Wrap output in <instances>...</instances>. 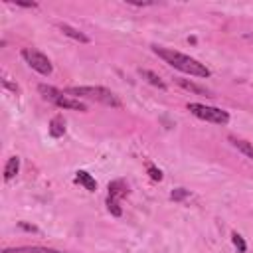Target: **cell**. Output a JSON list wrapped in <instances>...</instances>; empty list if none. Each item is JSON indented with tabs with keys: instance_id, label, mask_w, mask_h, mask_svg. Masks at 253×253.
<instances>
[{
	"instance_id": "ba28073f",
	"label": "cell",
	"mask_w": 253,
	"mask_h": 253,
	"mask_svg": "<svg viewBox=\"0 0 253 253\" xmlns=\"http://www.w3.org/2000/svg\"><path fill=\"white\" fill-rule=\"evenodd\" d=\"M128 194V186L123 182V180H115L109 184V198H115V200H121Z\"/></svg>"
},
{
	"instance_id": "8992f818",
	"label": "cell",
	"mask_w": 253,
	"mask_h": 253,
	"mask_svg": "<svg viewBox=\"0 0 253 253\" xmlns=\"http://www.w3.org/2000/svg\"><path fill=\"white\" fill-rule=\"evenodd\" d=\"M2 253H65V251H57V249H51V247H38V245H32V247H12V249H4Z\"/></svg>"
},
{
	"instance_id": "9c48e42d",
	"label": "cell",
	"mask_w": 253,
	"mask_h": 253,
	"mask_svg": "<svg viewBox=\"0 0 253 253\" xmlns=\"http://www.w3.org/2000/svg\"><path fill=\"white\" fill-rule=\"evenodd\" d=\"M63 132H65V119L61 115H55L49 121V134L53 138H59V136H63Z\"/></svg>"
},
{
	"instance_id": "e0dca14e",
	"label": "cell",
	"mask_w": 253,
	"mask_h": 253,
	"mask_svg": "<svg viewBox=\"0 0 253 253\" xmlns=\"http://www.w3.org/2000/svg\"><path fill=\"white\" fill-rule=\"evenodd\" d=\"M231 241H233V245H235V247H237V249H239L241 253H243V251L247 249V243L243 241V237H241L239 233H233V235H231Z\"/></svg>"
},
{
	"instance_id": "8fae6325",
	"label": "cell",
	"mask_w": 253,
	"mask_h": 253,
	"mask_svg": "<svg viewBox=\"0 0 253 253\" xmlns=\"http://www.w3.org/2000/svg\"><path fill=\"white\" fill-rule=\"evenodd\" d=\"M229 142H231L239 152H243L247 158L253 160V144H251V142H247V140H243V138H235V136H229Z\"/></svg>"
},
{
	"instance_id": "7a4b0ae2",
	"label": "cell",
	"mask_w": 253,
	"mask_h": 253,
	"mask_svg": "<svg viewBox=\"0 0 253 253\" xmlns=\"http://www.w3.org/2000/svg\"><path fill=\"white\" fill-rule=\"evenodd\" d=\"M65 93L69 97H89V99H95L107 107H115V109H121L123 107V101L111 91V89H105V87H93V85H85V87H67Z\"/></svg>"
},
{
	"instance_id": "5bb4252c",
	"label": "cell",
	"mask_w": 253,
	"mask_h": 253,
	"mask_svg": "<svg viewBox=\"0 0 253 253\" xmlns=\"http://www.w3.org/2000/svg\"><path fill=\"white\" fill-rule=\"evenodd\" d=\"M138 73L142 75V79H146L150 85H154V87H158V89H166V83L156 75V73H152V71H148V69H138Z\"/></svg>"
},
{
	"instance_id": "4fadbf2b",
	"label": "cell",
	"mask_w": 253,
	"mask_h": 253,
	"mask_svg": "<svg viewBox=\"0 0 253 253\" xmlns=\"http://www.w3.org/2000/svg\"><path fill=\"white\" fill-rule=\"evenodd\" d=\"M18 170H20V158H18V156L8 158L6 168H4V180H12V178L18 174Z\"/></svg>"
},
{
	"instance_id": "9a60e30c",
	"label": "cell",
	"mask_w": 253,
	"mask_h": 253,
	"mask_svg": "<svg viewBox=\"0 0 253 253\" xmlns=\"http://www.w3.org/2000/svg\"><path fill=\"white\" fill-rule=\"evenodd\" d=\"M38 91H40L47 101H51V103L61 95V91H59V89H55V87H51V85H43V83L38 87Z\"/></svg>"
},
{
	"instance_id": "44dd1931",
	"label": "cell",
	"mask_w": 253,
	"mask_h": 253,
	"mask_svg": "<svg viewBox=\"0 0 253 253\" xmlns=\"http://www.w3.org/2000/svg\"><path fill=\"white\" fill-rule=\"evenodd\" d=\"M2 85L6 87V89H10V91H14V93H18L20 89H18V85H14V83H10L8 79H2Z\"/></svg>"
},
{
	"instance_id": "6da1fadb",
	"label": "cell",
	"mask_w": 253,
	"mask_h": 253,
	"mask_svg": "<svg viewBox=\"0 0 253 253\" xmlns=\"http://www.w3.org/2000/svg\"><path fill=\"white\" fill-rule=\"evenodd\" d=\"M152 51L162 57L168 65H172L174 69L182 71V73H188V75H194V77H210V69L200 63L198 59L186 55V53H180L176 49H170V47H162V45H152Z\"/></svg>"
},
{
	"instance_id": "d6986e66",
	"label": "cell",
	"mask_w": 253,
	"mask_h": 253,
	"mask_svg": "<svg viewBox=\"0 0 253 253\" xmlns=\"http://www.w3.org/2000/svg\"><path fill=\"white\" fill-rule=\"evenodd\" d=\"M186 196H188V192H186L184 188H178V190H174V192H172V196H170V198H172V200H182V198H186Z\"/></svg>"
},
{
	"instance_id": "ffe728a7",
	"label": "cell",
	"mask_w": 253,
	"mask_h": 253,
	"mask_svg": "<svg viewBox=\"0 0 253 253\" xmlns=\"http://www.w3.org/2000/svg\"><path fill=\"white\" fill-rule=\"evenodd\" d=\"M12 4H16V6H22V8H36V6H38L36 2H20V0H14Z\"/></svg>"
},
{
	"instance_id": "2e32d148",
	"label": "cell",
	"mask_w": 253,
	"mask_h": 253,
	"mask_svg": "<svg viewBox=\"0 0 253 253\" xmlns=\"http://www.w3.org/2000/svg\"><path fill=\"white\" fill-rule=\"evenodd\" d=\"M107 208H109V211H111L115 217H119V215L123 213V210H121V206H119V200H115V198H107Z\"/></svg>"
},
{
	"instance_id": "277c9868",
	"label": "cell",
	"mask_w": 253,
	"mask_h": 253,
	"mask_svg": "<svg viewBox=\"0 0 253 253\" xmlns=\"http://www.w3.org/2000/svg\"><path fill=\"white\" fill-rule=\"evenodd\" d=\"M22 57L26 59V63L34 69V71H38V73H42V75H49L51 73V61L47 59V55L45 53H42L40 49H36V47H24L22 49Z\"/></svg>"
},
{
	"instance_id": "7c38bea8",
	"label": "cell",
	"mask_w": 253,
	"mask_h": 253,
	"mask_svg": "<svg viewBox=\"0 0 253 253\" xmlns=\"http://www.w3.org/2000/svg\"><path fill=\"white\" fill-rule=\"evenodd\" d=\"M176 83H178L180 87H184V89L192 91V93H198V95H206V97H211V93H210L206 87H202V85H196V83H192V81H188V79H176Z\"/></svg>"
},
{
	"instance_id": "30bf717a",
	"label": "cell",
	"mask_w": 253,
	"mask_h": 253,
	"mask_svg": "<svg viewBox=\"0 0 253 253\" xmlns=\"http://www.w3.org/2000/svg\"><path fill=\"white\" fill-rule=\"evenodd\" d=\"M75 182H79L81 186H85V190H89V192H95V190H97V182H95V178H93L89 172H85V170H79V172H77Z\"/></svg>"
},
{
	"instance_id": "52a82bcc",
	"label": "cell",
	"mask_w": 253,
	"mask_h": 253,
	"mask_svg": "<svg viewBox=\"0 0 253 253\" xmlns=\"http://www.w3.org/2000/svg\"><path fill=\"white\" fill-rule=\"evenodd\" d=\"M59 30H61L67 38H71V40H75V42L89 43V36H85L83 32H79L77 28H73V26H69V24H59Z\"/></svg>"
},
{
	"instance_id": "ac0fdd59",
	"label": "cell",
	"mask_w": 253,
	"mask_h": 253,
	"mask_svg": "<svg viewBox=\"0 0 253 253\" xmlns=\"http://www.w3.org/2000/svg\"><path fill=\"white\" fill-rule=\"evenodd\" d=\"M148 176H150L152 180H156V182L162 180V172H160L158 168H154V166H148Z\"/></svg>"
},
{
	"instance_id": "5b68a950",
	"label": "cell",
	"mask_w": 253,
	"mask_h": 253,
	"mask_svg": "<svg viewBox=\"0 0 253 253\" xmlns=\"http://www.w3.org/2000/svg\"><path fill=\"white\" fill-rule=\"evenodd\" d=\"M57 107H61V109H71V111H87V105L85 103H81V101H77V99H73V97H69L67 93H61L55 101H53Z\"/></svg>"
},
{
	"instance_id": "3957f363",
	"label": "cell",
	"mask_w": 253,
	"mask_h": 253,
	"mask_svg": "<svg viewBox=\"0 0 253 253\" xmlns=\"http://www.w3.org/2000/svg\"><path fill=\"white\" fill-rule=\"evenodd\" d=\"M188 111L192 115H196L198 119L208 121V123H215V125H227L229 123L227 111H221L217 107H208L202 103H188Z\"/></svg>"
}]
</instances>
